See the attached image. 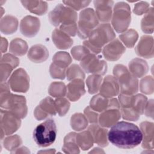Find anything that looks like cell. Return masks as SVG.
Here are the masks:
<instances>
[{
  "instance_id": "cell-31",
  "label": "cell",
  "mask_w": 154,
  "mask_h": 154,
  "mask_svg": "<svg viewBox=\"0 0 154 154\" xmlns=\"http://www.w3.org/2000/svg\"><path fill=\"white\" fill-rule=\"evenodd\" d=\"M109 99L100 94L94 96L90 100V108L96 112H102L108 107Z\"/></svg>"
},
{
  "instance_id": "cell-39",
  "label": "cell",
  "mask_w": 154,
  "mask_h": 154,
  "mask_svg": "<svg viewBox=\"0 0 154 154\" xmlns=\"http://www.w3.org/2000/svg\"><path fill=\"white\" fill-rule=\"evenodd\" d=\"M4 147L8 151H14L22 144V140L17 135H13L6 137L3 141Z\"/></svg>"
},
{
  "instance_id": "cell-1",
  "label": "cell",
  "mask_w": 154,
  "mask_h": 154,
  "mask_svg": "<svg viewBox=\"0 0 154 154\" xmlns=\"http://www.w3.org/2000/svg\"><path fill=\"white\" fill-rule=\"evenodd\" d=\"M143 135L135 125L119 122L111 126L108 132V140L114 146L122 149H132L142 141Z\"/></svg>"
},
{
  "instance_id": "cell-50",
  "label": "cell",
  "mask_w": 154,
  "mask_h": 154,
  "mask_svg": "<svg viewBox=\"0 0 154 154\" xmlns=\"http://www.w3.org/2000/svg\"><path fill=\"white\" fill-rule=\"evenodd\" d=\"M144 113L147 117H149L153 119V100L150 99L149 101H147L146 106L144 108Z\"/></svg>"
},
{
  "instance_id": "cell-9",
  "label": "cell",
  "mask_w": 154,
  "mask_h": 154,
  "mask_svg": "<svg viewBox=\"0 0 154 154\" xmlns=\"http://www.w3.org/2000/svg\"><path fill=\"white\" fill-rule=\"evenodd\" d=\"M81 67L87 73L102 76L107 71V63L95 54L90 53L80 63Z\"/></svg>"
},
{
  "instance_id": "cell-15",
  "label": "cell",
  "mask_w": 154,
  "mask_h": 154,
  "mask_svg": "<svg viewBox=\"0 0 154 154\" xmlns=\"http://www.w3.org/2000/svg\"><path fill=\"white\" fill-rule=\"evenodd\" d=\"M113 1H94V5L98 20L102 22H109L112 14Z\"/></svg>"
},
{
  "instance_id": "cell-13",
  "label": "cell",
  "mask_w": 154,
  "mask_h": 154,
  "mask_svg": "<svg viewBox=\"0 0 154 154\" xmlns=\"http://www.w3.org/2000/svg\"><path fill=\"white\" fill-rule=\"evenodd\" d=\"M57 114L54 100L51 97H46L43 99L34 109V115L38 120H42L49 116Z\"/></svg>"
},
{
  "instance_id": "cell-14",
  "label": "cell",
  "mask_w": 154,
  "mask_h": 154,
  "mask_svg": "<svg viewBox=\"0 0 154 154\" xmlns=\"http://www.w3.org/2000/svg\"><path fill=\"white\" fill-rule=\"evenodd\" d=\"M40 28V20L32 16H26L20 21V31L25 37H32L38 32Z\"/></svg>"
},
{
  "instance_id": "cell-42",
  "label": "cell",
  "mask_w": 154,
  "mask_h": 154,
  "mask_svg": "<svg viewBox=\"0 0 154 154\" xmlns=\"http://www.w3.org/2000/svg\"><path fill=\"white\" fill-rule=\"evenodd\" d=\"M120 113L123 119L126 120L137 121L140 117V114L131 106L121 108Z\"/></svg>"
},
{
  "instance_id": "cell-19",
  "label": "cell",
  "mask_w": 154,
  "mask_h": 154,
  "mask_svg": "<svg viewBox=\"0 0 154 154\" xmlns=\"http://www.w3.org/2000/svg\"><path fill=\"white\" fill-rule=\"evenodd\" d=\"M66 96L72 102L78 100L85 93V86L83 79H76L71 81L67 85Z\"/></svg>"
},
{
  "instance_id": "cell-29",
  "label": "cell",
  "mask_w": 154,
  "mask_h": 154,
  "mask_svg": "<svg viewBox=\"0 0 154 154\" xmlns=\"http://www.w3.org/2000/svg\"><path fill=\"white\" fill-rule=\"evenodd\" d=\"M9 51L13 55L22 56L25 55L28 51V45L25 40L20 38H16L11 41Z\"/></svg>"
},
{
  "instance_id": "cell-41",
  "label": "cell",
  "mask_w": 154,
  "mask_h": 154,
  "mask_svg": "<svg viewBox=\"0 0 154 154\" xmlns=\"http://www.w3.org/2000/svg\"><path fill=\"white\" fill-rule=\"evenodd\" d=\"M55 109L60 116H64L68 112L70 103L69 101L63 97H58L54 100Z\"/></svg>"
},
{
  "instance_id": "cell-16",
  "label": "cell",
  "mask_w": 154,
  "mask_h": 154,
  "mask_svg": "<svg viewBox=\"0 0 154 154\" xmlns=\"http://www.w3.org/2000/svg\"><path fill=\"white\" fill-rule=\"evenodd\" d=\"M137 55L145 58H152L153 57V38L150 35H143L135 48Z\"/></svg>"
},
{
  "instance_id": "cell-2",
  "label": "cell",
  "mask_w": 154,
  "mask_h": 154,
  "mask_svg": "<svg viewBox=\"0 0 154 154\" xmlns=\"http://www.w3.org/2000/svg\"><path fill=\"white\" fill-rule=\"evenodd\" d=\"M51 23L64 32L69 36H75L77 34L78 15L75 10L70 7L58 4L49 13Z\"/></svg>"
},
{
  "instance_id": "cell-48",
  "label": "cell",
  "mask_w": 154,
  "mask_h": 154,
  "mask_svg": "<svg viewBox=\"0 0 154 154\" xmlns=\"http://www.w3.org/2000/svg\"><path fill=\"white\" fill-rule=\"evenodd\" d=\"M149 8V4L147 2L141 1L138 2L134 5L133 11L136 15L140 16L146 13Z\"/></svg>"
},
{
  "instance_id": "cell-20",
  "label": "cell",
  "mask_w": 154,
  "mask_h": 154,
  "mask_svg": "<svg viewBox=\"0 0 154 154\" xmlns=\"http://www.w3.org/2000/svg\"><path fill=\"white\" fill-rule=\"evenodd\" d=\"M153 123L145 121L140 125V129L143 135L142 147L145 149H153Z\"/></svg>"
},
{
  "instance_id": "cell-33",
  "label": "cell",
  "mask_w": 154,
  "mask_h": 154,
  "mask_svg": "<svg viewBox=\"0 0 154 154\" xmlns=\"http://www.w3.org/2000/svg\"><path fill=\"white\" fill-rule=\"evenodd\" d=\"M72 59L70 55L66 52H58L52 58V63L57 66L67 69L72 63Z\"/></svg>"
},
{
  "instance_id": "cell-44",
  "label": "cell",
  "mask_w": 154,
  "mask_h": 154,
  "mask_svg": "<svg viewBox=\"0 0 154 154\" xmlns=\"http://www.w3.org/2000/svg\"><path fill=\"white\" fill-rule=\"evenodd\" d=\"M14 68L10 64L6 62L1 61L0 72H1V82H5L10 77L11 73Z\"/></svg>"
},
{
  "instance_id": "cell-45",
  "label": "cell",
  "mask_w": 154,
  "mask_h": 154,
  "mask_svg": "<svg viewBox=\"0 0 154 154\" xmlns=\"http://www.w3.org/2000/svg\"><path fill=\"white\" fill-rule=\"evenodd\" d=\"M66 69L61 68L52 63L49 67V72L51 77L55 79H64L66 76Z\"/></svg>"
},
{
  "instance_id": "cell-37",
  "label": "cell",
  "mask_w": 154,
  "mask_h": 154,
  "mask_svg": "<svg viewBox=\"0 0 154 154\" xmlns=\"http://www.w3.org/2000/svg\"><path fill=\"white\" fill-rule=\"evenodd\" d=\"M66 78L68 81H72L76 79H83L85 78L84 71L78 64H73L66 70Z\"/></svg>"
},
{
  "instance_id": "cell-51",
  "label": "cell",
  "mask_w": 154,
  "mask_h": 154,
  "mask_svg": "<svg viewBox=\"0 0 154 154\" xmlns=\"http://www.w3.org/2000/svg\"><path fill=\"white\" fill-rule=\"evenodd\" d=\"M8 48V42L5 38H1V52L3 54L5 52Z\"/></svg>"
},
{
  "instance_id": "cell-34",
  "label": "cell",
  "mask_w": 154,
  "mask_h": 154,
  "mask_svg": "<svg viewBox=\"0 0 154 154\" xmlns=\"http://www.w3.org/2000/svg\"><path fill=\"white\" fill-rule=\"evenodd\" d=\"M153 8L151 7L141 20V28L146 34H152L153 32Z\"/></svg>"
},
{
  "instance_id": "cell-21",
  "label": "cell",
  "mask_w": 154,
  "mask_h": 154,
  "mask_svg": "<svg viewBox=\"0 0 154 154\" xmlns=\"http://www.w3.org/2000/svg\"><path fill=\"white\" fill-rule=\"evenodd\" d=\"M93 137L94 143L101 147H106L108 144V130L103 127L98 125H91L88 128Z\"/></svg>"
},
{
  "instance_id": "cell-28",
  "label": "cell",
  "mask_w": 154,
  "mask_h": 154,
  "mask_svg": "<svg viewBox=\"0 0 154 154\" xmlns=\"http://www.w3.org/2000/svg\"><path fill=\"white\" fill-rule=\"evenodd\" d=\"M76 140L78 145L82 150H88L93 145L94 140L89 130L76 134Z\"/></svg>"
},
{
  "instance_id": "cell-53",
  "label": "cell",
  "mask_w": 154,
  "mask_h": 154,
  "mask_svg": "<svg viewBox=\"0 0 154 154\" xmlns=\"http://www.w3.org/2000/svg\"><path fill=\"white\" fill-rule=\"evenodd\" d=\"M90 153H104V151L102 150L101 149H100V148L96 147V148L93 149V150L91 151Z\"/></svg>"
},
{
  "instance_id": "cell-40",
  "label": "cell",
  "mask_w": 154,
  "mask_h": 154,
  "mask_svg": "<svg viewBox=\"0 0 154 154\" xmlns=\"http://www.w3.org/2000/svg\"><path fill=\"white\" fill-rule=\"evenodd\" d=\"M153 78L151 76L143 78L140 82V90L141 93L146 94H151L153 93Z\"/></svg>"
},
{
  "instance_id": "cell-5",
  "label": "cell",
  "mask_w": 154,
  "mask_h": 154,
  "mask_svg": "<svg viewBox=\"0 0 154 154\" xmlns=\"http://www.w3.org/2000/svg\"><path fill=\"white\" fill-rule=\"evenodd\" d=\"M0 96V106L2 109L11 111L21 119L26 117L28 108L24 96L11 94L10 91L1 92Z\"/></svg>"
},
{
  "instance_id": "cell-11",
  "label": "cell",
  "mask_w": 154,
  "mask_h": 154,
  "mask_svg": "<svg viewBox=\"0 0 154 154\" xmlns=\"http://www.w3.org/2000/svg\"><path fill=\"white\" fill-rule=\"evenodd\" d=\"M8 84L13 91L26 93L29 88V77L23 69L19 68L10 76Z\"/></svg>"
},
{
  "instance_id": "cell-12",
  "label": "cell",
  "mask_w": 154,
  "mask_h": 154,
  "mask_svg": "<svg viewBox=\"0 0 154 154\" xmlns=\"http://www.w3.org/2000/svg\"><path fill=\"white\" fill-rule=\"evenodd\" d=\"M126 51V48L118 39L114 38L106 44L102 49V54L105 58L110 61L118 60Z\"/></svg>"
},
{
  "instance_id": "cell-10",
  "label": "cell",
  "mask_w": 154,
  "mask_h": 154,
  "mask_svg": "<svg viewBox=\"0 0 154 154\" xmlns=\"http://www.w3.org/2000/svg\"><path fill=\"white\" fill-rule=\"evenodd\" d=\"M21 119L11 111L1 109V138L11 135L18 130L21 125Z\"/></svg>"
},
{
  "instance_id": "cell-47",
  "label": "cell",
  "mask_w": 154,
  "mask_h": 154,
  "mask_svg": "<svg viewBox=\"0 0 154 154\" xmlns=\"http://www.w3.org/2000/svg\"><path fill=\"white\" fill-rule=\"evenodd\" d=\"M84 112L88 122L91 124H96L98 122L99 114L96 111L92 109L90 106H88L85 108Z\"/></svg>"
},
{
  "instance_id": "cell-24",
  "label": "cell",
  "mask_w": 154,
  "mask_h": 154,
  "mask_svg": "<svg viewBox=\"0 0 154 154\" xmlns=\"http://www.w3.org/2000/svg\"><path fill=\"white\" fill-rule=\"evenodd\" d=\"M128 67L131 74L137 78L143 77L149 70L147 62L140 58L132 59L129 63Z\"/></svg>"
},
{
  "instance_id": "cell-49",
  "label": "cell",
  "mask_w": 154,
  "mask_h": 154,
  "mask_svg": "<svg viewBox=\"0 0 154 154\" xmlns=\"http://www.w3.org/2000/svg\"><path fill=\"white\" fill-rule=\"evenodd\" d=\"M1 61L6 62L10 64L15 69L19 64V59L15 57L13 54H5L1 58Z\"/></svg>"
},
{
  "instance_id": "cell-8",
  "label": "cell",
  "mask_w": 154,
  "mask_h": 154,
  "mask_svg": "<svg viewBox=\"0 0 154 154\" xmlns=\"http://www.w3.org/2000/svg\"><path fill=\"white\" fill-rule=\"evenodd\" d=\"M99 25V20L95 11L91 8L82 10L77 24V34L81 39L88 37L90 33Z\"/></svg>"
},
{
  "instance_id": "cell-35",
  "label": "cell",
  "mask_w": 154,
  "mask_h": 154,
  "mask_svg": "<svg viewBox=\"0 0 154 154\" xmlns=\"http://www.w3.org/2000/svg\"><path fill=\"white\" fill-rule=\"evenodd\" d=\"M102 77L100 75L92 74L88 76L86 79V85L90 94H95L100 89L102 82Z\"/></svg>"
},
{
  "instance_id": "cell-23",
  "label": "cell",
  "mask_w": 154,
  "mask_h": 154,
  "mask_svg": "<svg viewBox=\"0 0 154 154\" xmlns=\"http://www.w3.org/2000/svg\"><path fill=\"white\" fill-rule=\"evenodd\" d=\"M52 40L56 47L60 49H69L73 45V40L70 37L58 28L52 31Z\"/></svg>"
},
{
  "instance_id": "cell-30",
  "label": "cell",
  "mask_w": 154,
  "mask_h": 154,
  "mask_svg": "<svg viewBox=\"0 0 154 154\" xmlns=\"http://www.w3.org/2000/svg\"><path fill=\"white\" fill-rule=\"evenodd\" d=\"M138 38V32L134 29H129L119 35V38L123 45L128 48H132L134 46Z\"/></svg>"
},
{
  "instance_id": "cell-4",
  "label": "cell",
  "mask_w": 154,
  "mask_h": 154,
  "mask_svg": "<svg viewBox=\"0 0 154 154\" xmlns=\"http://www.w3.org/2000/svg\"><path fill=\"white\" fill-rule=\"evenodd\" d=\"M113 75L119 84L121 93L134 95L138 90V80L133 76L126 66L117 64L114 67Z\"/></svg>"
},
{
  "instance_id": "cell-18",
  "label": "cell",
  "mask_w": 154,
  "mask_h": 154,
  "mask_svg": "<svg viewBox=\"0 0 154 154\" xmlns=\"http://www.w3.org/2000/svg\"><path fill=\"white\" fill-rule=\"evenodd\" d=\"M120 117L121 113L119 108H108L99 115L98 122L103 128H109L118 122Z\"/></svg>"
},
{
  "instance_id": "cell-26",
  "label": "cell",
  "mask_w": 154,
  "mask_h": 154,
  "mask_svg": "<svg viewBox=\"0 0 154 154\" xmlns=\"http://www.w3.org/2000/svg\"><path fill=\"white\" fill-rule=\"evenodd\" d=\"M18 27L17 19L12 15H7L2 17L0 22L1 31L5 34H11L16 32Z\"/></svg>"
},
{
  "instance_id": "cell-27",
  "label": "cell",
  "mask_w": 154,
  "mask_h": 154,
  "mask_svg": "<svg viewBox=\"0 0 154 154\" xmlns=\"http://www.w3.org/2000/svg\"><path fill=\"white\" fill-rule=\"evenodd\" d=\"M76 133L72 132L66 135L64 138V144L62 150L66 153H79V146L77 144Z\"/></svg>"
},
{
  "instance_id": "cell-25",
  "label": "cell",
  "mask_w": 154,
  "mask_h": 154,
  "mask_svg": "<svg viewBox=\"0 0 154 154\" xmlns=\"http://www.w3.org/2000/svg\"><path fill=\"white\" fill-rule=\"evenodd\" d=\"M21 3L26 10L37 15H43L48 11V5L45 1H21Z\"/></svg>"
},
{
  "instance_id": "cell-32",
  "label": "cell",
  "mask_w": 154,
  "mask_h": 154,
  "mask_svg": "<svg viewBox=\"0 0 154 154\" xmlns=\"http://www.w3.org/2000/svg\"><path fill=\"white\" fill-rule=\"evenodd\" d=\"M88 125V121L85 115L82 113H75L72 116L70 119L71 128L76 131H80L85 129Z\"/></svg>"
},
{
  "instance_id": "cell-7",
  "label": "cell",
  "mask_w": 154,
  "mask_h": 154,
  "mask_svg": "<svg viewBox=\"0 0 154 154\" xmlns=\"http://www.w3.org/2000/svg\"><path fill=\"white\" fill-rule=\"evenodd\" d=\"M131 20V13L129 5L125 2L116 4L112 11L111 24L118 33L126 31Z\"/></svg>"
},
{
  "instance_id": "cell-46",
  "label": "cell",
  "mask_w": 154,
  "mask_h": 154,
  "mask_svg": "<svg viewBox=\"0 0 154 154\" xmlns=\"http://www.w3.org/2000/svg\"><path fill=\"white\" fill-rule=\"evenodd\" d=\"M91 2L90 1H63V3L68 7L72 9L78 11L82 9L89 5Z\"/></svg>"
},
{
  "instance_id": "cell-3",
  "label": "cell",
  "mask_w": 154,
  "mask_h": 154,
  "mask_svg": "<svg viewBox=\"0 0 154 154\" xmlns=\"http://www.w3.org/2000/svg\"><path fill=\"white\" fill-rule=\"evenodd\" d=\"M116 37L115 32L110 24L102 23L92 31L88 39L83 42V46L87 48L91 53L97 54L106 44Z\"/></svg>"
},
{
  "instance_id": "cell-52",
  "label": "cell",
  "mask_w": 154,
  "mask_h": 154,
  "mask_svg": "<svg viewBox=\"0 0 154 154\" xmlns=\"http://www.w3.org/2000/svg\"><path fill=\"white\" fill-rule=\"evenodd\" d=\"M16 151H14V153H29V151L25 147H22L20 148H17Z\"/></svg>"
},
{
  "instance_id": "cell-36",
  "label": "cell",
  "mask_w": 154,
  "mask_h": 154,
  "mask_svg": "<svg viewBox=\"0 0 154 154\" xmlns=\"http://www.w3.org/2000/svg\"><path fill=\"white\" fill-rule=\"evenodd\" d=\"M66 92L67 87L62 82H53L48 88V93L54 97H63Z\"/></svg>"
},
{
  "instance_id": "cell-22",
  "label": "cell",
  "mask_w": 154,
  "mask_h": 154,
  "mask_svg": "<svg viewBox=\"0 0 154 154\" xmlns=\"http://www.w3.org/2000/svg\"><path fill=\"white\" fill-rule=\"evenodd\" d=\"M48 57V50L45 46L40 44L31 46L28 52V59L35 63H40L45 61Z\"/></svg>"
},
{
  "instance_id": "cell-38",
  "label": "cell",
  "mask_w": 154,
  "mask_h": 154,
  "mask_svg": "<svg viewBox=\"0 0 154 154\" xmlns=\"http://www.w3.org/2000/svg\"><path fill=\"white\" fill-rule=\"evenodd\" d=\"M147 101V97L143 94H138L137 95H132L131 106L135 109L140 115H142L144 114Z\"/></svg>"
},
{
  "instance_id": "cell-43",
  "label": "cell",
  "mask_w": 154,
  "mask_h": 154,
  "mask_svg": "<svg viewBox=\"0 0 154 154\" xmlns=\"http://www.w3.org/2000/svg\"><path fill=\"white\" fill-rule=\"evenodd\" d=\"M91 53L84 46H76L71 49V54L74 59L81 61L85 57Z\"/></svg>"
},
{
  "instance_id": "cell-6",
  "label": "cell",
  "mask_w": 154,
  "mask_h": 154,
  "mask_svg": "<svg viewBox=\"0 0 154 154\" xmlns=\"http://www.w3.org/2000/svg\"><path fill=\"white\" fill-rule=\"evenodd\" d=\"M57 137V126L52 119H48L37 125L33 131V139L40 147H48L52 144Z\"/></svg>"
},
{
  "instance_id": "cell-17",
  "label": "cell",
  "mask_w": 154,
  "mask_h": 154,
  "mask_svg": "<svg viewBox=\"0 0 154 154\" xmlns=\"http://www.w3.org/2000/svg\"><path fill=\"white\" fill-rule=\"evenodd\" d=\"M99 91L100 94L105 97L112 98L119 93V84L114 76L108 75L103 79Z\"/></svg>"
}]
</instances>
